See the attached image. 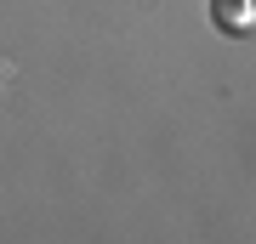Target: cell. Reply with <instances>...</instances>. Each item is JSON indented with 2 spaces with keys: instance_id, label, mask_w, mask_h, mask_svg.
I'll return each mask as SVG.
<instances>
[{
  "instance_id": "obj_1",
  "label": "cell",
  "mask_w": 256,
  "mask_h": 244,
  "mask_svg": "<svg viewBox=\"0 0 256 244\" xmlns=\"http://www.w3.org/2000/svg\"><path fill=\"white\" fill-rule=\"evenodd\" d=\"M210 17H216L222 34H239V28H250V17H256V0H216Z\"/></svg>"
}]
</instances>
